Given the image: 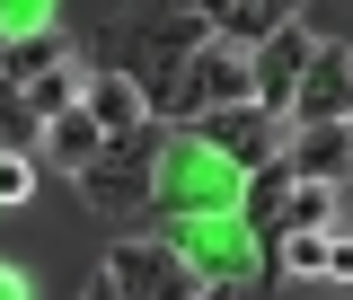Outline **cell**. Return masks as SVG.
<instances>
[{
    "instance_id": "obj_1",
    "label": "cell",
    "mask_w": 353,
    "mask_h": 300,
    "mask_svg": "<svg viewBox=\"0 0 353 300\" xmlns=\"http://www.w3.org/2000/svg\"><path fill=\"white\" fill-rule=\"evenodd\" d=\"M345 106H353V62L336 44H309L301 80H292V115L301 124H345Z\"/></svg>"
},
{
    "instance_id": "obj_2",
    "label": "cell",
    "mask_w": 353,
    "mask_h": 300,
    "mask_svg": "<svg viewBox=\"0 0 353 300\" xmlns=\"http://www.w3.org/2000/svg\"><path fill=\"white\" fill-rule=\"evenodd\" d=\"M301 62H309V27H274V36H256V62H248V88H256V106L265 115H283L292 106V80H301Z\"/></svg>"
},
{
    "instance_id": "obj_3",
    "label": "cell",
    "mask_w": 353,
    "mask_h": 300,
    "mask_svg": "<svg viewBox=\"0 0 353 300\" xmlns=\"http://www.w3.org/2000/svg\"><path fill=\"white\" fill-rule=\"evenodd\" d=\"M97 292H194V274L168 257V248H115L106 257V274H97Z\"/></svg>"
},
{
    "instance_id": "obj_4",
    "label": "cell",
    "mask_w": 353,
    "mask_h": 300,
    "mask_svg": "<svg viewBox=\"0 0 353 300\" xmlns=\"http://www.w3.org/2000/svg\"><path fill=\"white\" fill-rule=\"evenodd\" d=\"M203 132H212L230 159H248V168H256V159H274V115H265L256 97H230V106H212V115H203Z\"/></svg>"
},
{
    "instance_id": "obj_5",
    "label": "cell",
    "mask_w": 353,
    "mask_h": 300,
    "mask_svg": "<svg viewBox=\"0 0 353 300\" xmlns=\"http://www.w3.org/2000/svg\"><path fill=\"white\" fill-rule=\"evenodd\" d=\"M185 9H194V18H203L212 36H239V44H256V36H274V27H283V18H292L301 0H185Z\"/></svg>"
},
{
    "instance_id": "obj_6",
    "label": "cell",
    "mask_w": 353,
    "mask_h": 300,
    "mask_svg": "<svg viewBox=\"0 0 353 300\" xmlns=\"http://www.w3.org/2000/svg\"><path fill=\"white\" fill-rule=\"evenodd\" d=\"M97 150H106V124H97V115H80V97H71L62 115H44V159H53V168L80 177Z\"/></svg>"
},
{
    "instance_id": "obj_7",
    "label": "cell",
    "mask_w": 353,
    "mask_h": 300,
    "mask_svg": "<svg viewBox=\"0 0 353 300\" xmlns=\"http://www.w3.org/2000/svg\"><path fill=\"white\" fill-rule=\"evenodd\" d=\"M327 257H336V239L301 221V230H274V265H283V283H327Z\"/></svg>"
},
{
    "instance_id": "obj_8",
    "label": "cell",
    "mask_w": 353,
    "mask_h": 300,
    "mask_svg": "<svg viewBox=\"0 0 353 300\" xmlns=\"http://www.w3.org/2000/svg\"><path fill=\"white\" fill-rule=\"evenodd\" d=\"M353 168V141H345V124H301V141H292V177H336Z\"/></svg>"
},
{
    "instance_id": "obj_9",
    "label": "cell",
    "mask_w": 353,
    "mask_h": 300,
    "mask_svg": "<svg viewBox=\"0 0 353 300\" xmlns=\"http://www.w3.org/2000/svg\"><path fill=\"white\" fill-rule=\"evenodd\" d=\"M18 88H27V115H36V124H44V115H62V106H71V97H80V71H71V62H44V71H27V80H18Z\"/></svg>"
},
{
    "instance_id": "obj_10",
    "label": "cell",
    "mask_w": 353,
    "mask_h": 300,
    "mask_svg": "<svg viewBox=\"0 0 353 300\" xmlns=\"http://www.w3.org/2000/svg\"><path fill=\"white\" fill-rule=\"evenodd\" d=\"M88 115H97L106 132H132V124H141V88H132V80H97V88H88Z\"/></svg>"
},
{
    "instance_id": "obj_11",
    "label": "cell",
    "mask_w": 353,
    "mask_h": 300,
    "mask_svg": "<svg viewBox=\"0 0 353 300\" xmlns=\"http://www.w3.org/2000/svg\"><path fill=\"white\" fill-rule=\"evenodd\" d=\"M27 132H36V115H27V88L0 71V150H27Z\"/></svg>"
},
{
    "instance_id": "obj_12",
    "label": "cell",
    "mask_w": 353,
    "mask_h": 300,
    "mask_svg": "<svg viewBox=\"0 0 353 300\" xmlns=\"http://www.w3.org/2000/svg\"><path fill=\"white\" fill-rule=\"evenodd\" d=\"M36 194V168H27V150H0V212L9 203H27Z\"/></svg>"
},
{
    "instance_id": "obj_13",
    "label": "cell",
    "mask_w": 353,
    "mask_h": 300,
    "mask_svg": "<svg viewBox=\"0 0 353 300\" xmlns=\"http://www.w3.org/2000/svg\"><path fill=\"white\" fill-rule=\"evenodd\" d=\"M44 62H53V44H18V53H9L0 71H9V80H27V71H44Z\"/></svg>"
},
{
    "instance_id": "obj_14",
    "label": "cell",
    "mask_w": 353,
    "mask_h": 300,
    "mask_svg": "<svg viewBox=\"0 0 353 300\" xmlns=\"http://www.w3.org/2000/svg\"><path fill=\"white\" fill-rule=\"evenodd\" d=\"M345 141H353V106H345Z\"/></svg>"
}]
</instances>
